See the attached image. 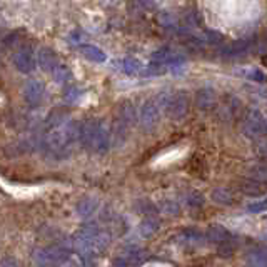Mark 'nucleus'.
<instances>
[{
	"label": "nucleus",
	"mask_w": 267,
	"mask_h": 267,
	"mask_svg": "<svg viewBox=\"0 0 267 267\" xmlns=\"http://www.w3.org/2000/svg\"><path fill=\"white\" fill-rule=\"evenodd\" d=\"M98 206V200L96 197H86V199H82L80 202L77 204V214L84 217V219H87V217H90L94 212H96Z\"/></svg>",
	"instance_id": "13"
},
{
	"label": "nucleus",
	"mask_w": 267,
	"mask_h": 267,
	"mask_svg": "<svg viewBox=\"0 0 267 267\" xmlns=\"http://www.w3.org/2000/svg\"><path fill=\"white\" fill-rule=\"evenodd\" d=\"M110 140H112V136L102 120H88L86 124H82L80 142L88 152L104 154L110 147Z\"/></svg>",
	"instance_id": "2"
},
{
	"label": "nucleus",
	"mask_w": 267,
	"mask_h": 267,
	"mask_svg": "<svg viewBox=\"0 0 267 267\" xmlns=\"http://www.w3.org/2000/svg\"><path fill=\"white\" fill-rule=\"evenodd\" d=\"M78 97H80V90H78V87H76V86H67L66 87V90H64V98H66V102L74 104L76 100H78Z\"/></svg>",
	"instance_id": "25"
},
{
	"label": "nucleus",
	"mask_w": 267,
	"mask_h": 267,
	"mask_svg": "<svg viewBox=\"0 0 267 267\" xmlns=\"http://www.w3.org/2000/svg\"><path fill=\"white\" fill-rule=\"evenodd\" d=\"M177 18L172 16L170 12H162L160 16H159V24L160 26H164V27H172L176 24Z\"/></svg>",
	"instance_id": "29"
},
{
	"label": "nucleus",
	"mask_w": 267,
	"mask_h": 267,
	"mask_svg": "<svg viewBox=\"0 0 267 267\" xmlns=\"http://www.w3.org/2000/svg\"><path fill=\"white\" fill-rule=\"evenodd\" d=\"M157 102L160 104L166 116L169 118H174V120H180L182 117L187 116V110H189V97L182 90L160 94V96H157Z\"/></svg>",
	"instance_id": "3"
},
{
	"label": "nucleus",
	"mask_w": 267,
	"mask_h": 267,
	"mask_svg": "<svg viewBox=\"0 0 267 267\" xmlns=\"http://www.w3.org/2000/svg\"><path fill=\"white\" fill-rule=\"evenodd\" d=\"M12 62H14V66H16L17 70L22 72V74L32 72L34 67H36V57H34V52L28 47L20 48V50L12 57Z\"/></svg>",
	"instance_id": "7"
},
{
	"label": "nucleus",
	"mask_w": 267,
	"mask_h": 267,
	"mask_svg": "<svg viewBox=\"0 0 267 267\" xmlns=\"http://www.w3.org/2000/svg\"><path fill=\"white\" fill-rule=\"evenodd\" d=\"M207 237H209V240L216 242L217 246H220V244H224V242H227V240L234 239V237L230 236V232H227L224 227H219V226L210 227L209 232H207Z\"/></svg>",
	"instance_id": "17"
},
{
	"label": "nucleus",
	"mask_w": 267,
	"mask_h": 267,
	"mask_svg": "<svg viewBox=\"0 0 267 267\" xmlns=\"http://www.w3.org/2000/svg\"><path fill=\"white\" fill-rule=\"evenodd\" d=\"M24 97L30 106L40 104L44 97V84L40 80H28L24 87Z\"/></svg>",
	"instance_id": "10"
},
{
	"label": "nucleus",
	"mask_w": 267,
	"mask_h": 267,
	"mask_svg": "<svg viewBox=\"0 0 267 267\" xmlns=\"http://www.w3.org/2000/svg\"><path fill=\"white\" fill-rule=\"evenodd\" d=\"M37 64L44 72H54L58 67V57L52 48L44 47L37 54Z\"/></svg>",
	"instance_id": "8"
},
{
	"label": "nucleus",
	"mask_w": 267,
	"mask_h": 267,
	"mask_svg": "<svg viewBox=\"0 0 267 267\" xmlns=\"http://www.w3.org/2000/svg\"><path fill=\"white\" fill-rule=\"evenodd\" d=\"M160 108H162L160 104L154 100V98H149V100H146L142 104L140 112H139V122L146 132H152L157 126H159Z\"/></svg>",
	"instance_id": "5"
},
{
	"label": "nucleus",
	"mask_w": 267,
	"mask_h": 267,
	"mask_svg": "<svg viewBox=\"0 0 267 267\" xmlns=\"http://www.w3.org/2000/svg\"><path fill=\"white\" fill-rule=\"evenodd\" d=\"M159 227H160V224L156 217H146V219L142 220V224L139 226V234L142 237H152L157 230H159Z\"/></svg>",
	"instance_id": "18"
},
{
	"label": "nucleus",
	"mask_w": 267,
	"mask_h": 267,
	"mask_svg": "<svg viewBox=\"0 0 267 267\" xmlns=\"http://www.w3.org/2000/svg\"><path fill=\"white\" fill-rule=\"evenodd\" d=\"M169 68L164 64H157V62H150V66L146 68V76L147 77H152V76H162V74H166Z\"/></svg>",
	"instance_id": "24"
},
{
	"label": "nucleus",
	"mask_w": 267,
	"mask_h": 267,
	"mask_svg": "<svg viewBox=\"0 0 267 267\" xmlns=\"http://www.w3.org/2000/svg\"><path fill=\"white\" fill-rule=\"evenodd\" d=\"M196 102H197V107H199L200 110H210V108L216 106L217 96H216V92L212 90L210 87H204V88H200V90L197 92Z\"/></svg>",
	"instance_id": "11"
},
{
	"label": "nucleus",
	"mask_w": 267,
	"mask_h": 267,
	"mask_svg": "<svg viewBox=\"0 0 267 267\" xmlns=\"http://www.w3.org/2000/svg\"><path fill=\"white\" fill-rule=\"evenodd\" d=\"M122 70L128 74V76H136V74H139V70H142V64L137 58L127 57L122 60Z\"/></svg>",
	"instance_id": "21"
},
{
	"label": "nucleus",
	"mask_w": 267,
	"mask_h": 267,
	"mask_svg": "<svg viewBox=\"0 0 267 267\" xmlns=\"http://www.w3.org/2000/svg\"><path fill=\"white\" fill-rule=\"evenodd\" d=\"M117 118L118 122L126 124V126H132L134 122H136V108H134L132 104H122L120 107H118V112H117Z\"/></svg>",
	"instance_id": "16"
},
{
	"label": "nucleus",
	"mask_w": 267,
	"mask_h": 267,
	"mask_svg": "<svg viewBox=\"0 0 267 267\" xmlns=\"http://www.w3.org/2000/svg\"><path fill=\"white\" fill-rule=\"evenodd\" d=\"M249 50H250V44L247 40H236L222 47L220 56L226 58H237V57H244L246 54H249Z\"/></svg>",
	"instance_id": "9"
},
{
	"label": "nucleus",
	"mask_w": 267,
	"mask_h": 267,
	"mask_svg": "<svg viewBox=\"0 0 267 267\" xmlns=\"http://www.w3.org/2000/svg\"><path fill=\"white\" fill-rule=\"evenodd\" d=\"M254 150L257 156L266 157L267 159V137H262V139H257L254 142Z\"/></svg>",
	"instance_id": "27"
},
{
	"label": "nucleus",
	"mask_w": 267,
	"mask_h": 267,
	"mask_svg": "<svg viewBox=\"0 0 267 267\" xmlns=\"http://www.w3.org/2000/svg\"><path fill=\"white\" fill-rule=\"evenodd\" d=\"M187 204H189V207H192V209H199V207L204 206V196L197 190H192L190 194L187 196Z\"/></svg>",
	"instance_id": "23"
},
{
	"label": "nucleus",
	"mask_w": 267,
	"mask_h": 267,
	"mask_svg": "<svg viewBox=\"0 0 267 267\" xmlns=\"http://www.w3.org/2000/svg\"><path fill=\"white\" fill-rule=\"evenodd\" d=\"M114 267H134V266L126 259V257H120V259H117L114 262Z\"/></svg>",
	"instance_id": "31"
},
{
	"label": "nucleus",
	"mask_w": 267,
	"mask_h": 267,
	"mask_svg": "<svg viewBox=\"0 0 267 267\" xmlns=\"http://www.w3.org/2000/svg\"><path fill=\"white\" fill-rule=\"evenodd\" d=\"M70 38L74 42H77V44H82L84 40H86V36L80 32V30H76V32H72L70 34Z\"/></svg>",
	"instance_id": "30"
},
{
	"label": "nucleus",
	"mask_w": 267,
	"mask_h": 267,
	"mask_svg": "<svg viewBox=\"0 0 267 267\" xmlns=\"http://www.w3.org/2000/svg\"><path fill=\"white\" fill-rule=\"evenodd\" d=\"M266 189L267 187H264L262 184H259V182H256L252 179L244 182V186H242V190H244L247 196H259L262 192H266Z\"/></svg>",
	"instance_id": "22"
},
{
	"label": "nucleus",
	"mask_w": 267,
	"mask_h": 267,
	"mask_svg": "<svg viewBox=\"0 0 267 267\" xmlns=\"http://www.w3.org/2000/svg\"><path fill=\"white\" fill-rule=\"evenodd\" d=\"M212 200L216 202V204H219V206H230L232 204V194H230V190H227V189H214L212 190Z\"/></svg>",
	"instance_id": "19"
},
{
	"label": "nucleus",
	"mask_w": 267,
	"mask_h": 267,
	"mask_svg": "<svg viewBox=\"0 0 267 267\" xmlns=\"http://www.w3.org/2000/svg\"><path fill=\"white\" fill-rule=\"evenodd\" d=\"M78 50H80V54L87 58V60H92V62H97V64H102V62L107 60L106 54H104L100 48L96 47V46H82Z\"/></svg>",
	"instance_id": "14"
},
{
	"label": "nucleus",
	"mask_w": 267,
	"mask_h": 267,
	"mask_svg": "<svg viewBox=\"0 0 267 267\" xmlns=\"http://www.w3.org/2000/svg\"><path fill=\"white\" fill-rule=\"evenodd\" d=\"M240 128H242V134L252 140L267 137V120L259 110H256V108H252V110L246 114L244 118H242Z\"/></svg>",
	"instance_id": "4"
},
{
	"label": "nucleus",
	"mask_w": 267,
	"mask_h": 267,
	"mask_svg": "<svg viewBox=\"0 0 267 267\" xmlns=\"http://www.w3.org/2000/svg\"><path fill=\"white\" fill-rule=\"evenodd\" d=\"M2 267H17V264H16L14 260H6V262L2 264Z\"/></svg>",
	"instance_id": "32"
},
{
	"label": "nucleus",
	"mask_w": 267,
	"mask_h": 267,
	"mask_svg": "<svg viewBox=\"0 0 267 267\" xmlns=\"http://www.w3.org/2000/svg\"><path fill=\"white\" fill-rule=\"evenodd\" d=\"M249 179L267 187V162H259L249 169Z\"/></svg>",
	"instance_id": "15"
},
{
	"label": "nucleus",
	"mask_w": 267,
	"mask_h": 267,
	"mask_svg": "<svg viewBox=\"0 0 267 267\" xmlns=\"http://www.w3.org/2000/svg\"><path fill=\"white\" fill-rule=\"evenodd\" d=\"M247 210L252 212V214H259V212L267 210V199H262V200H257V202H250V204L247 206Z\"/></svg>",
	"instance_id": "28"
},
{
	"label": "nucleus",
	"mask_w": 267,
	"mask_h": 267,
	"mask_svg": "<svg viewBox=\"0 0 267 267\" xmlns=\"http://www.w3.org/2000/svg\"><path fill=\"white\" fill-rule=\"evenodd\" d=\"M247 264L252 267H267V247H257L247 252Z\"/></svg>",
	"instance_id": "12"
},
{
	"label": "nucleus",
	"mask_w": 267,
	"mask_h": 267,
	"mask_svg": "<svg viewBox=\"0 0 267 267\" xmlns=\"http://www.w3.org/2000/svg\"><path fill=\"white\" fill-rule=\"evenodd\" d=\"M34 259L40 266H54L62 259H66V252L54 247H46V249H37L34 252Z\"/></svg>",
	"instance_id": "6"
},
{
	"label": "nucleus",
	"mask_w": 267,
	"mask_h": 267,
	"mask_svg": "<svg viewBox=\"0 0 267 267\" xmlns=\"http://www.w3.org/2000/svg\"><path fill=\"white\" fill-rule=\"evenodd\" d=\"M237 74H240L242 77H246L247 80H252V82H264V74H262L259 68L256 67H244V68H239Z\"/></svg>",
	"instance_id": "20"
},
{
	"label": "nucleus",
	"mask_w": 267,
	"mask_h": 267,
	"mask_svg": "<svg viewBox=\"0 0 267 267\" xmlns=\"http://www.w3.org/2000/svg\"><path fill=\"white\" fill-rule=\"evenodd\" d=\"M82 136V124L78 122H66L56 128H48L47 136L44 137V149L48 154L57 157H67L70 152V147L74 142L80 140Z\"/></svg>",
	"instance_id": "1"
},
{
	"label": "nucleus",
	"mask_w": 267,
	"mask_h": 267,
	"mask_svg": "<svg viewBox=\"0 0 267 267\" xmlns=\"http://www.w3.org/2000/svg\"><path fill=\"white\" fill-rule=\"evenodd\" d=\"M52 78H54V80H56L57 84H66V80L68 78V68L58 66L56 70L52 72Z\"/></svg>",
	"instance_id": "26"
}]
</instances>
